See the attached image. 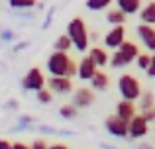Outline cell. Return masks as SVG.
I'll list each match as a JSON object with an SVG mask.
<instances>
[{"label":"cell","mask_w":155,"mask_h":149,"mask_svg":"<svg viewBox=\"0 0 155 149\" xmlns=\"http://www.w3.org/2000/svg\"><path fill=\"white\" fill-rule=\"evenodd\" d=\"M77 67H79V63L73 61L67 51H53L45 63L47 73L53 76H71L73 79L77 75Z\"/></svg>","instance_id":"obj_1"},{"label":"cell","mask_w":155,"mask_h":149,"mask_svg":"<svg viewBox=\"0 0 155 149\" xmlns=\"http://www.w3.org/2000/svg\"><path fill=\"white\" fill-rule=\"evenodd\" d=\"M67 35L71 37L73 47H75L77 51H81V53L88 51V39H91V35H88L87 24H84L83 18L77 16V18H73L71 22L67 24Z\"/></svg>","instance_id":"obj_2"},{"label":"cell","mask_w":155,"mask_h":149,"mask_svg":"<svg viewBox=\"0 0 155 149\" xmlns=\"http://www.w3.org/2000/svg\"><path fill=\"white\" fill-rule=\"evenodd\" d=\"M137 55H140L137 45L134 41H128V39H126V41L112 53V57H110V67H112V69L128 67V65H132V63L136 61Z\"/></svg>","instance_id":"obj_3"},{"label":"cell","mask_w":155,"mask_h":149,"mask_svg":"<svg viewBox=\"0 0 155 149\" xmlns=\"http://www.w3.org/2000/svg\"><path fill=\"white\" fill-rule=\"evenodd\" d=\"M118 90H120V94H122V98H126V100H140V96H141V84H140V80L136 79L134 75H130V73H126V75H122L120 79H118Z\"/></svg>","instance_id":"obj_4"},{"label":"cell","mask_w":155,"mask_h":149,"mask_svg":"<svg viewBox=\"0 0 155 149\" xmlns=\"http://www.w3.org/2000/svg\"><path fill=\"white\" fill-rule=\"evenodd\" d=\"M45 84H47V79H45V75L41 73V69H38V67H31L22 79V88L24 90L38 92L39 88H43Z\"/></svg>","instance_id":"obj_5"},{"label":"cell","mask_w":155,"mask_h":149,"mask_svg":"<svg viewBox=\"0 0 155 149\" xmlns=\"http://www.w3.org/2000/svg\"><path fill=\"white\" fill-rule=\"evenodd\" d=\"M149 131V122L143 118V114H136L128 122V138L132 139H141Z\"/></svg>","instance_id":"obj_6"},{"label":"cell","mask_w":155,"mask_h":149,"mask_svg":"<svg viewBox=\"0 0 155 149\" xmlns=\"http://www.w3.org/2000/svg\"><path fill=\"white\" fill-rule=\"evenodd\" d=\"M47 88L53 94H69L73 90V79L71 76H49L47 79Z\"/></svg>","instance_id":"obj_7"},{"label":"cell","mask_w":155,"mask_h":149,"mask_svg":"<svg viewBox=\"0 0 155 149\" xmlns=\"http://www.w3.org/2000/svg\"><path fill=\"white\" fill-rule=\"evenodd\" d=\"M124 41H126V28H124V24L114 26L112 30L104 35V39H102L104 47H108V49H118Z\"/></svg>","instance_id":"obj_8"},{"label":"cell","mask_w":155,"mask_h":149,"mask_svg":"<svg viewBox=\"0 0 155 149\" xmlns=\"http://www.w3.org/2000/svg\"><path fill=\"white\" fill-rule=\"evenodd\" d=\"M104 128L108 130L110 135H114V138H128V122L122 120V118H118L116 114L106 118Z\"/></svg>","instance_id":"obj_9"},{"label":"cell","mask_w":155,"mask_h":149,"mask_svg":"<svg viewBox=\"0 0 155 149\" xmlns=\"http://www.w3.org/2000/svg\"><path fill=\"white\" fill-rule=\"evenodd\" d=\"M136 31H137V37H140V41L143 43L145 49L155 53V28L151 26V24H143L141 22Z\"/></svg>","instance_id":"obj_10"},{"label":"cell","mask_w":155,"mask_h":149,"mask_svg":"<svg viewBox=\"0 0 155 149\" xmlns=\"http://www.w3.org/2000/svg\"><path fill=\"white\" fill-rule=\"evenodd\" d=\"M96 71H98V65L91 59V55H84L79 61V67H77V76L81 80H91Z\"/></svg>","instance_id":"obj_11"},{"label":"cell","mask_w":155,"mask_h":149,"mask_svg":"<svg viewBox=\"0 0 155 149\" xmlns=\"http://www.w3.org/2000/svg\"><path fill=\"white\" fill-rule=\"evenodd\" d=\"M94 90L92 88H77L75 94H73V104L77 108H88L91 104H94Z\"/></svg>","instance_id":"obj_12"},{"label":"cell","mask_w":155,"mask_h":149,"mask_svg":"<svg viewBox=\"0 0 155 149\" xmlns=\"http://www.w3.org/2000/svg\"><path fill=\"white\" fill-rule=\"evenodd\" d=\"M137 114V108H136V102L134 100H120L116 106V116L122 120H126V122H130V120L134 118V116Z\"/></svg>","instance_id":"obj_13"},{"label":"cell","mask_w":155,"mask_h":149,"mask_svg":"<svg viewBox=\"0 0 155 149\" xmlns=\"http://www.w3.org/2000/svg\"><path fill=\"white\" fill-rule=\"evenodd\" d=\"M108 86H110V76L104 71H96L94 76L91 79V88L94 92H102V90H108Z\"/></svg>","instance_id":"obj_14"},{"label":"cell","mask_w":155,"mask_h":149,"mask_svg":"<svg viewBox=\"0 0 155 149\" xmlns=\"http://www.w3.org/2000/svg\"><path fill=\"white\" fill-rule=\"evenodd\" d=\"M116 6L126 16H134L141 10V0H116Z\"/></svg>","instance_id":"obj_15"},{"label":"cell","mask_w":155,"mask_h":149,"mask_svg":"<svg viewBox=\"0 0 155 149\" xmlns=\"http://www.w3.org/2000/svg\"><path fill=\"white\" fill-rule=\"evenodd\" d=\"M88 55H91V59L98 67H106V63H110V55H108V51H106L104 47H91Z\"/></svg>","instance_id":"obj_16"},{"label":"cell","mask_w":155,"mask_h":149,"mask_svg":"<svg viewBox=\"0 0 155 149\" xmlns=\"http://www.w3.org/2000/svg\"><path fill=\"white\" fill-rule=\"evenodd\" d=\"M140 20L143 24H151V26H155V0L147 2L140 10Z\"/></svg>","instance_id":"obj_17"},{"label":"cell","mask_w":155,"mask_h":149,"mask_svg":"<svg viewBox=\"0 0 155 149\" xmlns=\"http://www.w3.org/2000/svg\"><path fill=\"white\" fill-rule=\"evenodd\" d=\"M126 18H128V16H126L118 6H116V8H110V10L106 12V22L112 24V26H120V24H126Z\"/></svg>","instance_id":"obj_18"},{"label":"cell","mask_w":155,"mask_h":149,"mask_svg":"<svg viewBox=\"0 0 155 149\" xmlns=\"http://www.w3.org/2000/svg\"><path fill=\"white\" fill-rule=\"evenodd\" d=\"M153 106H155V94L151 90H143L140 96V110L143 112V110H149Z\"/></svg>","instance_id":"obj_19"},{"label":"cell","mask_w":155,"mask_h":149,"mask_svg":"<svg viewBox=\"0 0 155 149\" xmlns=\"http://www.w3.org/2000/svg\"><path fill=\"white\" fill-rule=\"evenodd\" d=\"M53 49H55V51H71L73 49L71 37H69L67 34H65V35H59V37L55 39V43H53Z\"/></svg>","instance_id":"obj_20"},{"label":"cell","mask_w":155,"mask_h":149,"mask_svg":"<svg viewBox=\"0 0 155 149\" xmlns=\"http://www.w3.org/2000/svg\"><path fill=\"white\" fill-rule=\"evenodd\" d=\"M77 114H79V108H77L73 102L71 104H65V106L59 108V116H61V118H65V120H75Z\"/></svg>","instance_id":"obj_21"},{"label":"cell","mask_w":155,"mask_h":149,"mask_svg":"<svg viewBox=\"0 0 155 149\" xmlns=\"http://www.w3.org/2000/svg\"><path fill=\"white\" fill-rule=\"evenodd\" d=\"M110 4H112V0H87L84 6L91 12H100V10H106Z\"/></svg>","instance_id":"obj_22"},{"label":"cell","mask_w":155,"mask_h":149,"mask_svg":"<svg viewBox=\"0 0 155 149\" xmlns=\"http://www.w3.org/2000/svg\"><path fill=\"white\" fill-rule=\"evenodd\" d=\"M8 4H10V8H14V10H30V8H34L35 0H8Z\"/></svg>","instance_id":"obj_23"},{"label":"cell","mask_w":155,"mask_h":149,"mask_svg":"<svg viewBox=\"0 0 155 149\" xmlns=\"http://www.w3.org/2000/svg\"><path fill=\"white\" fill-rule=\"evenodd\" d=\"M35 98H38L39 104H51L53 102V92L47 86H43V88H39V90L35 92Z\"/></svg>","instance_id":"obj_24"},{"label":"cell","mask_w":155,"mask_h":149,"mask_svg":"<svg viewBox=\"0 0 155 149\" xmlns=\"http://www.w3.org/2000/svg\"><path fill=\"white\" fill-rule=\"evenodd\" d=\"M136 63H137V69L147 71V67L151 65V53H140L136 57Z\"/></svg>","instance_id":"obj_25"},{"label":"cell","mask_w":155,"mask_h":149,"mask_svg":"<svg viewBox=\"0 0 155 149\" xmlns=\"http://www.w3.org/2000/svg\"><path fill=\"white\" fill-rule=\"evenodd\" d=\"M14 39H16V34L12 30H0V41L10 43V41H14Z\"/></svg>","instance_id":"obj_26"},{"label":"cell","mask_w":155,"mask_h":149,"mask_svg":"<svg viewBox=\"0 0 155 149\" xmlns=\"http://www.w3.org/2000/svg\"><path fill=\"white\" fill-rule=\"evenodd\" d=\"M141 114H143V118L147 120L149 124H151V122H155V106H153V108H149V110H143Z\"/></svg>","instance_id":"obj_27"},{"label":"cell","mask_w":155,"mask_h":149,"mask_svg":"<svg viewBox=\"0 0 155 149\" xmlns=\"http://www.w3.org/2000/svg\"><path fill=\"white\" fill-rule=\"evenodd\" d=\"M53 14H55V8H51V10H47L45 22H43V30H47V28L51 26V22H53Z\"/></svg>","instance_id":"obj_28"},{"label":"cell","mask_w":155,"mask_h":149,"mask_svg":"<svg viewBox=\"0 0 155 149\" xmlns=\"http://www.w3.org/2000/svg\"><path fill=\"white\" fill-rule=\"evenodd\" d=\"M145 73H147V76H155V53H151V65L147 67V71H145Z\"/></svg>","instance_id":"obj_29"},{"label":"cell","mask_w":155,"mask_h":149,"mask_svg":"<svg viewBox=\"0 0 155 149\" xmlns=\"http://www.w3.org/2000/svg\"><path fill=\"white\" fill-rule=\"evenodd\" d=\"M47 147H49V145H47L43 139H35V141L31 143V149H47Z\"/></svg>","instance_id":"obj_30"},{"label":"cell","mask_w":155,"mask_h":149,"mask_svg":"<svg viewBox=\"0 0 155 149\" xmlns=\"http://www.w3.org/2000/svg\"><path fill=\"white\" fill-rule=\"evenodd\" d=\"M10 149H31V145H28V143H24V141H14Z\"/></svg>","instance_id":"obj_31"},{"label":"cell","mask_w":155,"mask_h":149,"mask_svg":"<svg viewBox=\"0 0 155 149\" xmlns=\"http://www.w3.org/2000/svg\"><path fill=\"white\" fill-rule=\"evenodd\" d=\"M28 45H30V43H28V41H22V43H18V45H14V49H12V51H14V53H18V51L26 49Z\"/></svg>","instance_id":"obj_32"},{"label":"cell","mask_w":155,"mask_h":149,"mask_svg":"<svg viewBox=\"0 0 155 149\" xmlns=\"http://www.w3.org/2000/svg\"><path fill=\"white\" fill-rule=\"evenodd\" d=\"M4 108H8V110H16V108H18V102H16V100H10V102L4 104Z\"/></svg>","instance_id":"obj_33"},{"label":"cell","mask_w":155,"mask_h":149,"mask_svg":"<svg viewBox=\"0 0 155 149\" xmlns=\"http://www.w3.org/2000/svg\"><path fill=\"white\" fill-rule=\"evenodd\" d=\"M47 149H69V147L65 145V143H51V145L47 147Z\"/></svg>","instance_id":"obj_34"},{"label":"cell","mask_w":155,"mask_h":149,"mask_svg":"<svg viewBox=\"0 0 155 149\" xmlns=\"http://www.w3.org/2000/svg\"><path fill=\"white\" fill-rule=\"evenodd\" d=\"M12 143L8 141V139H0V149H10Z\"/></svg>","instance_id":"obj_35"},{"label":"cell","mask_w":155,"mask_h":149,"mask_svg":"<svg viewBox=\"0 0 155 149\" xmlns=\"http://www.w3.org/2000/svg\"><path fill=\"white\" fill-rule=\"evenodd\" d=\"M0 30H2V28H0Z\"/></svg>","instance_id":"obj_36"}]
</instances>
